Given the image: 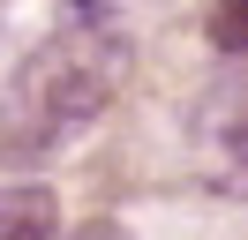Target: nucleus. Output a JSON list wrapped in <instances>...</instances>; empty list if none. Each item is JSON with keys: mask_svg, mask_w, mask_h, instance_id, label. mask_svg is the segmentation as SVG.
Returning a JSON list of instances; mask_svg holds the SVG:
<instances>
[{"mask_svg": "<svg viewBox=\"0 0 248 240\" xmlns=\"http://www.w3.org/2000/svg\"><path fill=\"white\" fill-rule=\"evenodd\" d=\"M53 225V195L46 188H16L8 195V240H46Z\"/></svg>", "mask_w": 248, "mask_h": 240, "instance_id": "3", "label": "nucleus"}, {"mask_svg": "<svg viewBox=\"0 0 248 240\" xmlns=\"http://www.w3.org/2000/svg\"><path fill=\"white\" fill-rule=\"evenodd\" d=\"M211 38H218V53L248 60V0H218V15H211Z\"/></svg>", "mask_w": 248, "mask_h": 240, "instance_id": "4", "label": "nucleus"}, {"mask_svg": "<svg viewBox=\"0 0 248 240\" xmlns=\"http://www.w3.org/2000/svg\"><path fill=\"white\" fill-rule=\"evenodd\" d=\"M68 8H76L83 23H91V15H113V8H121V0H68Z\"/></svg>", "mask_w": 248, "mask_h": 240, "instance_id": "6", "label": "nucleus"}, {"mask_svg": "<svg viewBox=\"0 0 248 240\" xmlns=\"http://www.w3.org/2000/svg\"><path fill=\"white\" fill-rule=\"evenodd\" d=\"M61 240H128V233H121L113 218H83V225H68Z\"/></svg>", "mask_w": 248, "mask_h": 240, "instance_id": "5", "label": "nucleus"}, {"mask_svg": "<svg viewBox=\"0 0 248 240\" xmlns=\"http://www.w3.org/2000/svg\"><path fill=\"white\" fill-rule=\"evenodd\" d=\"M121 83H128V38L121 30L83 23V30L46 38L16 68V83H8V150L16 158H38V150L83 135L121 98Z\"/></svg>", "mask_w": 248, "mask_h": 240, "instance_id": "1", "label": "nucleus"}, {"mask_svg": "<svg viewBox=\"0 0 248 240\" xmlns=\"http://www.w3.org/2000/svg\"><path fill=\"white\" fill-rule=\"evenodd\" d=\"M196 150L218 188H248V60L196 98Z\"/></svg>", "mask_w": 248, "mask_h": 240, "instance_id": "2", "label": "nucleus"}]
</instances>
